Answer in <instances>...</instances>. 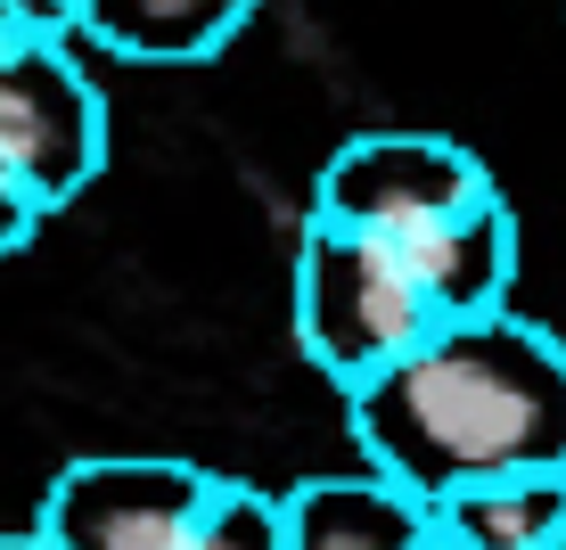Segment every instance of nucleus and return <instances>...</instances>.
<instances>
[{
	"label": "nucleus",
	"instance_id": "f8f14e48",
	"mask_svg": "<svg viewBox=\"0 0 566 550\" xmlns=\"http://www.w3.org/2000/svg\"><path fill=\"white\" fill-rule=\"evenodd\" d=\"M42 25H50V9H17V0H0V50L25 42V33H42Z\"/></svg>",
	"mask_w": 566,
	"mask_h": 550
},
{
	"label": "nucleus",
	"instance_id": "423d86ee",
	"mask_svg": "<svg viewBox=\"0 0 566 550\" xmlns=\"http://www.w3.org/2000/svg\"><path fill=\"white\" fill-rule=\"evenodd\" d=\"M395 263H402V280H411V297L427 304L436 329L493 321L517 297V214H510V198H484V206L452 214V222L402 239Z\"/></svg>",
	"mask_w": 566,
	"mask_h": 550
},
{
	"label": "nucleus",
	"instance_id": "2eb2a0df",
	"mask_svg": "<svg viewBox=\"0 0 566 550\" xmlns=\"http://www.w3.org/2000/svg\"><path fill=\"white\" fill-rule=\"evenodd\" d=\"M427 550H436V542H427Z\"/></svg>",
	"mask_w": 566,
	"mask_h": 550
},
{
	"label": "nucleus",
	"instance_id": "4468645a",
	"mask_svg": "<svg viewBox=\"0 0 566 550\" xmlns=\"http://www.w3.org/2000/svg\"><path fill=\"white\" fill-rule=\"evenodd\" d=\"M551 550H566V535H558V542H551Z\"/></svg>",
	"mask_w": 566,
	"mask_h": 550
},
{
	"label": "nucleus",
	"instance_id": "0eeeda50",
	"mask_svg": "<svg viewBox=\"0 0 566 550\" xmlns=\"http://www.w3.org/2000/svg\"><path fill=\"white\" fill-rule=\"evenodd\" d=\"M255 25L247 0H66L57 33L74 50H107L132 66H206Z\"/></svg>",
	"mask_w": 566,
	"mask_h": 550
},
{
	"label": "nucleus",
	"instance_id": "6e6552de",
	"mask_svg": "<svg viewBox=\"0 0 566 550\" xmlns=\"http://www.w3.org/2000/svg\"><path fill=\"white\" fill-rule=\"evenodd\" d=\"M287 550H427V509L369 468H321L280 494Z\"/></svg>",
	"mask_w": 566,
	"mask_h": 550
},
{
	"label": "nucleus",
	"instance_id": "f257e3e1",
	"mask_svg": "<svg viewBox=\"0 0 566 550\" xmlns=\"http://www.w3.org/2000/svg\"><path fill=\"white\" fill-rule=\"evenodd\" d=\"M361 468L419 509L501 477H566V338L525 312L427 329L395 370L345 395Z\"/></svg>",
	"mask_w": 566,
	"mask_h": 550
},
{
	"label": "nucleus",
	"instance_id": "f03ea898",
	"mask_svg": "<svg viewBox=\"0 0 566 550\" xmlns=\"http://www.w3.org/2000/svg\"><path fill=\"white\" fill-rule=\"evenodd\" d=\"M427 329L436 321H427V304L411 297L395 247L328 230V222H304V239H296V345L337 395H361Z\"/></svg>",
	"mask_w": 566,
	"mask_h": 550
},
{
	"label": "nucleus",
	"instance_id": "39448f33",
	"mask_svg": "<svg viewBox=\"0 0 566 550\" xmlns=\"http://www.w3.org/2000/svg\"><path fill=\"white\" fill-rule=\"evenodd\" d=\"M222 477L172 452H91L50 477L25 535L42 550H189Z\"/></svg>",
	"mask_w": 566,
	"mask_h": 550
},
{
	"label": "nucleus",
	"instance_id": "9b49d317",
	"mask_svg": "<svg viewBox=\"0 0 566 550\" xmlns=\"http://www.w3.org/2000/svg\"><path fill=\"white\" fill-rule=\"evenodd\" d=\"M42 222H50V214L33 206L25 189L9 181V173H0V263H9V255H25L33 239H42Z\"/></svg>",
	"mask_w": 566,
	"mask_h": 550
},
{
	"label": "nucleus",
	"instance_id": "9d476101",
	"mask_svg": "<svg viewBox=\"0 0 566 550\" xmlns=\"http://www.w3.org/2000/svg\"><path fill=\"white\" fill-rule=\"evenodd\" d=\"M189 550H287L280 494H263V485H247V477H222V494H213L206 526L189 535Z\"/></svg>",
	"mask_w": 566,
	"mask_h": 550
},
{
	"label": "nucleus",
	"instance_id": "20e7f679",
	"mask_svg": "<svg viewBox=\"0 0 566 550\" xmlns=\"http://www.w3.org/2000/svg\"><path fill=\"white\" fill-rule=\"evenodd\" d=\"M484 198H501V181L468 141H443V132H354V141L328 148V165L312 173V214L304 222L402 247V239H419V230L484 206Z\"/></svg>",
	"mask_w": 566,
	"mask_h": 550
},
{
	"label": "nucleus",
	"instance_id": "7ed1b4c3",
	"mask_svg": "<svg viewBox=\"0 0 566 550\" xmlns=\"http://www.w3.org/2000/svg\"><path fill=\"white\" fill-rule=\"evenodd\" d=\"M0 173L42 214L74 206L107 173V100L83 50L57 33V9L42 33L0 50Z\"/></svg>",
	"mask_w": 566,
	"mask_h": 550
},
{
	"label": "nucleus",
	"instance_id": "ddd939ff",
	"mask_svg": "<svg viewBox=\"0 0 566 550\" xmlns=\"http://www.w3.org/2000/svg\"><path fill=\"white\" fill-rule=\"evenodd\" d=\"M0 550H42V542H33L25 526H17V535H9V526H0Z\"/></svg>",
	"mask_w": 566,
	"mask_h": 550
},
{
	"label": "nucleus",
	"instance_id": "1a4fd4ad",
	"mask_svg": "<svg viewBox=\"0 0 566 550\" xmlns=\"http://www.w3.org/2000/svg\"><path fill=\"white\" fill-rule=\"evenodd\" d=\"M436 550H551L566 535V477H501L427 509Z\"/></svg>",
	"mask_w": 566,
	"mask_h": 550
}]
</instances>
